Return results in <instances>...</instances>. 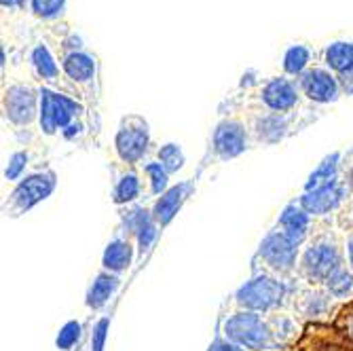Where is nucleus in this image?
I'll return each mask as SVG.
<instances>
[{
	"label": "nucleus",
	"instance_id": "1",
	"mask_svg": "<svg viewBox=\"0 0 353 351\" xmlns=\"http://www.w3.org/2000/svg\"><path fill=\"white\" fill-rule=\"evenodd\" d=\"M55 51L66 81L79 91L85 106H95L100 100V59L79 34L63 21L55 26H43L41 34Z\"/></svg>",
	"mask_w": 353,
	"mask_h": 351
},
{
	"label": "nucleus",
	"instance_id": "2",
	"mask_svg": "<svg viewBox=\"0 0 353 351\" xmlns=\"http://www.w3.org/2000/svg\"><path fill=\"white\" fill-rule=\"evenodd\" d=\"M347 265L345 243L332 231L315 233L305 248L296 265V277L313 288H324V283Z\"/></svg>",
	"mask_w": 353,
	"mask_h": 351
},
{
	"label": "nucleus",
	"instance_id": "3",
	"mask_svg": "<svg viewBox=\"0 0 353 351\" xmlns=\"http://www.w3.org/2000/svg\"><path fill=\"white\" fill-rule=\"evenodd\" d=\"M296 288L299 285L292 283L290 277H277L259 271L235 292V305L243 311H256L267 315L290 307Z\"/></svg>",
	"mask_w": 353,
	"mask_h": 351
},
{
	"label": "nucleus",
	"instance_id": "4",
	"mask_svg": "<svg viewBox=\"0 0 353 351\" xmlns=\"http://www.w3.org/2000/svg\"><path fill=\"white\" fill-rule=\"evenodd\" d=\"M245 87V112H275V114H296L303 104V93L296 79L285 74L269 77L265 81H254Z\"/></svg>",
	"mask_w": 353,
	"mask_h": 351
},
{
	"label": "nucleus",
	"instance_id": "5",
	"mask_svg": "<svg viewBox=\"0 0 353 351\" xmlns=\"http://www.w3.org/2000/svg\"><path fill=\"white\" fill-rule=\"evenodd\" d=\"M222 339L239 345L245 351H273L279 349L269 328L267 315L237 309L222 322Z\"/></svg>",
	"mask_w": 353,
	"mask_h": 351
},
{
	"label": "nucleus",
	"instance_id": "6",
	"mask_svg": "<svg viewBox=\"0 0 353 351\" xmlns=\"http://www.w3.org/2000/svg\"><path fill=\"white\" fill-rule=\"evenodd\" d=\"M39 130L43 136H61L68 125L87 117V106L70 95H63L49 87H39Z\"/></svg>",
	"mask_w": 353,
	"mask_h": 351
},
{
	"label": "nucleus",
	"instance_id": "7",
	"mask_svg": "<svg viewBox=\"0 0 353 351\" xmlns=\"http://www.w3.org/2000/svg\"><path fill=\"white\" fill-rule=\"evenodd\" d=\"M26 57H28L30 72H32V77H34V81L39 83V87H49V89L59 91L63 95H70V98H74V100H81L79 91L66 81V77H63L61 63H59L55 51L51 49V45L43 37H39L30 43Z\"/></svg>",
	"mask_w": 353,
	"mask_h": 351
},
{
	"label": "nucleus",
	"instance_id": "8",
	"mask_svg": "<svg viewBox=\"0 0 353 351\" xmlns=\"http://www.w3.org/2000/svg\"><path fill=\"white\" fill-rule=\"evenodd\" d=\"M301 259V245L281 233L277 227L263 239L256 261L263 263V271L277 275V277H290L296 273V265Z\"/></svg>",
	"mask_w": 353,
	"mask_h": 351
},
{
	"label": "nucleus",
	"instance_id": "9",
	"mask_svg": "<svg viewBox=\"0 0 353 351\" xmlns=\"http://www.w3.org/2000/svg\"><path fill=\"white\" fill-rule=\"evenodd\" d=\"M41 95L32 83H11L3 89V114L17 130H30L39 125Z\"/></svg>",
	"mask_w": 353,
	"mask_h": 351
},
{
	"label": "nucleus",
	"instance_id": "10",
	"mask_svg": "<svg viewBox=\"0 0 353 351\" xmlns=\"http://www.w3.org/2000/svg\"><path fill=\"white\" fill-rule=\"evenodd\" d=\"M148 148H150V130L146 119L140 114L123 117L114 136L117 157L127 166H136L144 159Z\"/></svg>",
	"mask_w": 353,
	"mask_h": 351
},
{
	"label": "nucleus",
	"instance_id": "11",
	"mask_svg": "<svg viewBox=\"0 0 353 351\" xmlns=\"http://www.w3.org/2000/svg\"><path fill=\"white\" fill-rule=\"evenodd\" d=\"M57 184V176L51 170H43L37 174H30L23 180L17 182V186L13 188V193L9 195L7 201V216H21L28 210H32L37 203H41L43 199H47Z\"/></svg>",
	"mask_w": 353,
	"mask_h": 351
},
{
	"label": "nucleus",
	"instance_id": "12",
	"mask_svg": "<svg viewBox=\"0 0 353 351\" xmlns=\"http://www.w3.org/2000/svg\"><path fill=\"white\" fill-rule=\"evenodd\" d=\"M351 190L343 178V174L322 186H317L313 190H305L301 195L299 203L303 210H307L313 218H326L339 210H343L349 203Z\"/></svg>",
	"mask_w": 353,
	"mask_h": 351
},
{
	"label": "nucleus",
	"instance_id": "13",
	"mask_svg": "<svg viewBox=\"0 0 353 351\" xmlns=\"http://www.w3.org/2000/svg\"><path fill=\"white\" fill-rule=\"evenodd\" d=\"M252 144L250 130L239 114H231L222 119L212 134V150L220 161H229L239 154H243Z\"/></svg>",
	"mask_w": 353,
	"mask_h": 351
},
{
	"label": "nucleus",
	"instance_id": "14",
	"mask_svg": "<svg viewBox=\"0 0 353 351\" xmlns=\"http://www.w3.org/2000/svg\"><path fill=\"white\" fill-rule=\"evenodd\" d=\"M299 89L303 93V100L311 102V104H334L341 95H343V87L341 81L334 72H330L328 68H324L322 63L309 68L303 77L296 79Z\"/></svg>",
	"mask_w": 353,
	"mask_h": 351
},
{
	"label": "nucleus",
	"instance_id": "15",
	"mask_svg": "<svg viewBox=\"0 0 353 351\" xmlns=\"http://www.w3.org/2000/svg\"><path fill=\"white\" fill-rule=\"evenodd\" d=\"M336 303L324 288H313V285H305V288H296L292 297V313L299 320H307L311 324H324L332 315H336Z\"/></svg>",
	"mask_w": 353,
	"mask_h": 351
},
{
	"label": "nucleus",
	"instance_id": "16",
	"mask_svg": "<svg viewBox=\"0 0 353 351\" xmlns=\"http://www.w3.org/2000/svg\"><path fill=\"white\" fill-rule=\"evenodd\" d=\"M296 114H275V112L250 110V112H245L243 121L250 130L252 142L277 144L294 130V117Z\"/></svg>",
	"mask_w": 353,
	"mask_h": 351
},
{
	"label": "nucleus",
	"instance_id": "17",
	"mask_svg": "<svg viewBox=\"0 0 353 351\" xmlns=\"http://www.w3.org/2000/svg\"><path fill=\"white\" fill-rule=\"evenodd\" d=\"M311 225H313V216L303 210V205L296 201V203H288L283 208V212L279 214V220H277V229L281 233H285L290 239H294L299 245L307 243L311 237Z\"/></svg>",
	"mask_w": 353,
	"mask_h": 351
},
{
	"label": "nucleus",
	"instance_id": "18",
	"mask_svg": "<svg viewBox=\"0 0 353 351\" xmlns=\"http://www.w3.org/2000/svg\"><path fill=\"white\" fill-rule=\"evenodd\" d=\"M192 193V182H180L176 186H170L165 193L159 197L152 205V218L157 220L159 227H165L174 220V216L178 214V210L184 205V201L188 199V195Z\"/></svg>",
	"mask_w": 353,
	"mask_h": 351
},
{
	"label": "nucleus",
	"instance_id": "19",
	"mask_svg": "<svg viewBox=\"0 0 353 351\" xmlns=\"http://www.w3.org/2000/svg\"><path fill=\"white\" fill-rule=\"evenodd\" d=\"M267 322H269V328H271L273 339H275L279 349H288V347L296 345L301 334H303L299 317L288 309L267 313Z\"/></svg>",
	"mask_w": 353,
	"mask_h": 351
},
{
	"label": "nucleus",
	"instance_id": "20",
	"mask_svg": "<svg viewBox=\"0 0 353 351\" xmlns=\"http://www.w3.org/2000/svg\"><path fill=\"white\" fill-rule=\"evenodd\" d=\"M319 63L330 72H334L339 79L353 70V43L349 41H336L326 45L319 51Z\"/></svg>",
	"mask_w": 353,
	"mask_h": 351
},
{
	"label": "nucleus",
	"instance_id": "21",
	"mask_svg": "<svg viewBox=\"0 0 353 351\" xmlns=\"http://www.w3.org/2000/svg\"><path fill=\"white\" fill-rule=\"evenodd\" d=\"M317 63H319V51H315L309 45H292L290 49L283 53L281 68H283V74L285 77L299 79L309 68L317 66Z\"/></svg>",
	"mask_w": 353,
	"mask_h": 351
},
{
	"label": "nucleus",
	"instance_id": "22",
	"mask_svg": "<svg viewBox=\"0 0 353 351\" xmlns=\"http://www.w3.org/2000/svg\"><path fill=\"white\" fill-rule=\"evenodd\" d=\"M132 263H134V245L130 237H117L106 245L102 257L104 271L112 275H121L132 267Z\"/></svg>",
	"mask_w": 353,
	"mask_h": 351
},
{
	"label": "nucleus",
	"instance_id": "23",
	"mask_svg": "<svg viewBox=\"0 0 353 351\" xmlns=\"http://www.w3.org/2000/svg\"><path fill=\"white\" fill-rule=\"evenodd\" d=\"M121 285V279L119 275H112L108 271H102L95 275V279L91 281L89 290H87V297H85V305L93 311H98L102 307H106L110 303V299L117 294Z\"/></svg>",
	"mask_w": 353,
	"mask_h": 351
},
{
	"label": "nucleus",
	"instance_id": "24",
	"mask_svg": "<svg viewBox=\"0 0 353 351\" xmlns=\"http://www.w3.org/2000/svg\"><path fill=\"white\" fill-rule=\"evenodd\" d=\"M66 0H26V11L43 26L66 21Z\"/></svg>",
	"mask_w": 353,
	"mask_h": 351
},
{
	"label": "nucleus",
	"instance_id": "25",
	"mask_svg": "<svg viewBox=\"0 0 353 351\" xmlns=\"http://www.w3.org/2000/svg\"><path fill=\"white\" fill-rule=\"evenodd\" d=\"M140 197H142V176L134 168L125 170V174L119 176L114 190H112L114 205H121V208L134 205Z\"/></svg>",
	"mask_w": 353,
	"mask_h": 351
},
{
	"label": "nucleus",
	"instance_id": "26",
	"mask_svg": "<svg viewBox=\"0 0 353 351\" xmlns=\"http://www.w3.org/2000/svg\"><path fill=\"white\" fill-rule=\"evenodd\" d=\"M341 159H343L341 152H332L330 157H326L324 161L315 168V172L309 176V180L305 182V190H313L317 186L339 178L341 176Z\"/></svg>",
	"mask_w": 353,
	"mask_h": 351
},
{
	"label": "nucleus",
	"instance_id": "27",
	"mask_svg": "<svg viewBox=\"0 0 353 351\" xmlns=\"http://www.w3.org/2000/svg\"><path fill=\"white\" fill-rule=\"evenodd\" d=\"M324 290L334 299V301H353V269L345 265L341 271H336L326 283Z\"/></svg>",
	"mask_w": 353,
	"mask_h": 351
},
{
	"label": "nucleus",
	"instance_id": "28",
	"mask_svg": "<svg viewBox=\"0 0 353 351\" xmlns=\"http://www.w3.org/2000/svg\"><path fill=\"white\" fill-rule=\"evenodd\" d=\"M152 220V212H148L146 208L142 205H127L123 212H121V222H123V229L130 233L132 237H138V233L148 225Z\"/></svg>",
	"mask_w": 353,
	"mask_h": 351
},
{
	"label": "nucleus",
	"instance_id": "29",
	"mask_svg": "<svg viewBox=\"0 0 353 351\" xmlns=\"http://www.w3.org/2000/svg\"><path fill=\"white\" fill-rule=\"evenodd\" d=\"M157 161L168 170V174H176V172H180L184 168L186 157H184V150L178 144L170 142V144H163L161 148L157 150Z\"/></svg>",
	"mask_w": 353,
	"mask_h": 351
},
{
	"label": "nucleus",
	"instance_id": "30",
	"mask_svg": "<svg viewBox=\"0 0 353 351\" xmlns=\"http://www.w3.org/2000/svg\"><path fill=\"white\" fill-rule=\"evenodd\" d=\"M144 176H146V180L150 184V193L152 195H163L165 190L170 188V174L161 163L157 161V159L144 166Z\"/></svg>",
	"mask_w": 353,
	"mask_h": 351
},
{
	"label": "nucleus",
	"instance_id": "31",
	"mask_svg": "<svg viewBox=\"0 0 353 351\" xmlns=\"http://www.w3.org/2000/svg\"><path fill=\"white\" fill-rule=\"evenodd\" d=\"M332 328L349 343L353 345V301H347L343 307H339L334 320H332Z\"/></svg>",
	"mask_w": 353,
	"mask_h": 351
},
{
	"label": "nucleus",
	"instance_id": "32",
	"mask_svg": "<svg viewBox=\"0 0 353 351\" xmlns=\"http://www.w3.org/2000/svg\"><path fill=\"white\" fill-rule=\"evenodd\" d=\"M81 332H83V324H81V322H77V320L66 322V324H63V326L59 328V332H57V337H55L57 349H59V351H70V349L81 341Z\"/></svg>",
	"mask_w": 353,
	"mask_h": 351
},
{
	"label": "nucleus",
	"instance_id": "33",
	"mask_svg": "<svg viewBox=\"0 0 353 351\" xmlns=\"http://www.w3.org/2000/svg\"><path fill=\"white\" fill-rule=\"evenodd\" d=\"M28 166H30V154H28L26 150L13 152L11 159H9V163H7V168H5V178H7L9 182H19V180H23V178H26L23 174H26Z\"/></svg>",
	"mask_w": 353,
	"mask_h": 351
},
{
	"label": "nucleus",
	"instance_id": "34",
	"mask_svg": "<svg viewBox=\"0 0 353 351\" xmlns=\"http://www.w3.org/2000/svg\"><path fill=\"white\" fill-rule=\"evenodd\" d=\"M108 328H110L108 317H100V320L95 322L93 334H91V351H104L106 339H108Z\"/></svg>",
	"mask_w": 353,
	"mask_h": 351
},
{
	"label": "nucleus",
	"instance_id": "35",
	"mask_svg": "<svg viewBox=\"0 0 353 351\" xmlns=\"http://www.w3.org/2000/svg\"><path fill=\"white\" fill-rule=\"evenodd\" d=\"M159 227L157 225V220L152 218L148 225L138 233V237H136V241H138V250H140V254H144V252H148L150 250V245L154 243V239H157V235H159Z\"/></svg>",
	"mask_w": 353,
	"mask_h": 351
},
{
	"label": "nucleus",
	"instance_id": "36",
	"mask_svg": "<svg viewBox=\"0 0 353 351\" xmlns=\"http://www.w3.org/2000/svg\"><path fill=\"white\" fill-rule=\"evenodd\" d=\"M85 134H87V117L74 121L72 125H68L66 130L61 132V138L66 140V142H77V140H81Z\"/></svg>",
	"mask_w": 353,
	"mask_h": 351
},
{
	"label": "nucleus",
	"instance_id": "37",
	"mask_svg": "<svg viewBox=\"0 0 353 351\" xmlns=\"http://www.w3.org/2000/svg\"><path fill=\"white\" fill-rule=\"evenodd\" d=\"M3 3V9L9 13H21L26 11V0H0Z\"/></svg>",
	"mask_w": 353,
	"mask_h": 351
},
{
	"label": "nucleus",
	"instance_id": "38",
	"mask_svg": "<svg viewBox=\"0 0 353 351\" xmlns=\"http://www.w3.org/2000/svg\"><path fill=\"white\" fill-rule=\"evenodd\" d=\"M212 351H245V349H241L239 345H235V343H231V341H227V339H218V341L214 343Z\"/></svg>",
	"mask_w": 353,
	"mask_h": 351
},
{
	"label": "nucleus",
	"instance_id": "39",
	"mask_svg": "<svg viewBox=\"0 0 353 351\" xmlns=\"http://www.w3.org/2000/svg\"><path fill=\"white\" fill-rule=\"evenodd\" d=\"M339 81H341L343 93H347V95H353V70H351V72H347L345 77H341Z\"/></svg>",
	"mask_w": 353,
	"mask_h": 351
},
{
	"label": "nucleus",
	"instance_id": "40",
	"mask_svg": "<svg viewBox=\"0 0 353 351\" xmlns=\"http://www.w3.org/2000/svg\"><path fill=\"white\" fill-rule=\"evenodd\" d=\"M349 166H345V172H343V178H345V182H347V186H349V190L353 193V152L349 154Z\"/></svg>",
	"mask_w": 353,
	"mask_h": 351
},
{
	"label": "nucleus",
	"instance_id": "41",
	"mask_svg": "<svg viewBox=\"0 0 353 351\" xmlns=\"http://www.w3.org/2000/svg\"><path fill=\"white\" fill-rule=\"evenodd\" d=\"M345 257H347V265L353 269V231L349 233V237L345 241Z\"/></svg>",
	"mask_w": 353,
	"mask_h": 351
},
{
	"label": "nucleus",
	"instance_id": "42",
	"mask_svg": "<svg viewBox=\"0 0 353 351\" xmlns=\"http://www.w3.org/2000/svg\"><path fill=\"white\" fill-rule=\"evenodd\" d=\"M347 216V225H349V229L353 231V197L349 199V203L343 208V214H341V218H345Z\"/></svg>",
	"mask_w": 353,
	"mask_h": 351
},
{
	"label": "nucleus",
	"instance_id": "43",
	"mask_svg": "<svg viewBox=\"0 0 353 351\" xmlns=\"http://www.w3.org/2000/svg\"><path fill=\"white\" fill-rule=\"evenodd\" d=\"M273 351H283V349H273Z\"/></svg>",
	"mask_w": 353,
	"mask_h": 351
}]
</instances>
